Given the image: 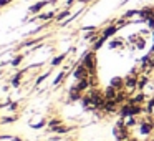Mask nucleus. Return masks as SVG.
<instances>
[{
  "label": "nucleus",
  "instance_id": "1",
  "mask_svg": "<svg viewBox=\"0 0 154 141\" xmlns=\"http://www.w3.org/2000/svg\"><path fill=\"white\" fill-rule=\"evenodd\" d=\"M81 63L90 70L91 75H96V53H94V50L85 53L83 58H81Z\"/></svg>",
  "mask_w": 154,
  "mask_h": 141
},
{
  "label": "nucleus",
  "instance_id": "2",
  "mask_svg": "<svg viewBox=\"0 0 154 141\" xmlns=\"http://www.w3.org/2000/svg\"><path fill=\"white\" fill-rule=\"evenodd\" d=\"M90 75H91V73H90V70H88V68L85 67L83 63H81V61L76 65V68L73 70V77H75V80H81V78H88Z\"/></svg>",
  "mask_w": 154,
  "mask_h": 141
},
{
  "label": "nucleus",
  "instance_id": "3",
  "mask_svg": "<svg viewBox=\"0 0 154 141\" xmlns=\"http://www.w3.org/2000/svg\"><path fill=\"white\" fill-rule=\"evenodd\" d=\"M81 98H83V93L76 88V85H73V86L70 88V91H68V100L70 101H78V100H81Z\"/></svg>",
  "mask_w": 154,
  "mask_h": 141
},
{
  "label": "nucleus",
  "instance_id": "4",
  "mask_svg": "<svg viewBox=\"0 0 154 141\" xmlns=\"http://www.w3.org/2000/svg\"><path fill=\"white\" fill-rule=\"evenodd\" d=\"M48 4H50V2H47V0H42V2H37L35 5H32V7H30V10H28V12H30L32 15H37L38 12H40L42 8H45Z\"/></svg>",
  "mask_w": 154,
  "mask_h": 141
},
{
  "label": "nucleus",
  "instance_id": "5",
  "mask_svg": "<svg viewBox=\"0 0 154 141\" xmlns=\"http://www.w3.org/2000/svg\"><path fill=\"white\" fill-rule=\"evenodd\" d=\"M109 86L116 88L118 91L124 90V78H121V77H116V78H113V80H111V83H109Z\"/></svg>",
  "mask_w": 154,
  "mask_h": 141
},
{
  "label": "nucleus",
  "instance_id": "6",
  "mask_svg": "<svg viewBox=\"0 0 154 141\" xmlns=\"http://www.w3.org/2000/svg\"><path fill=\"white\" fill-rule=\"evenodd\" d=\"M116 96H118V90H116V88L108 86L106 90H104V98H106V100L114 101V100H116Z\"/></svg>",
  "mask_w": 154,
  "mask_h": 141
},
{
  "label": "nucleus",
  "instance_id": "7",
  "mask_svg": "<svg viewBox=\"0 0 154 141\" xmlns=\"http://www.w3.org/2000/svg\"><path fill=\"white\" fill-rule=\"evenodd\" d=\"M66 75H68V71H66V70H61V71H60V75H58V77L55 78V81H53V85H55V86H60V85L65 81Z\"/></svg>",
  "mask_w": 154,
  "mask_h": 141
},
{
  "label": "nucleus",
  "instance_id": "8",
  "mask_svg": "<svg viewBox=\"0 0 154 141\" xmlns=\"http://www.w3.org/2000/svg\"><path fill=\"white\" fill-rule=\"evenodd\" d=\"M124 40H121V38H114V40L109 42V48H123L124 47Z\"/></svg>",
  "mask_w": 154,
  "mask_h": 141
},
{
  "label": "nucleus",
  "instance_id": "9",
  "mask_svg": "<svg viewBox=\"0 0 154 141\" xmlns=\"http://www.w3.org/2000/svg\"><path fill=\"white\" fill-rule=\"evenodd\" d=\"M65 58H66V53L63 55H58V57H55L53 60H51V67H57V65H61L65 61Z\"/></svg>",
  "mask_w": 154,
  "mask_h": 141
},
{
  "label": "nucleus",
  "instance_id": "10",
  "mask_svg": "<svg viewBox=\"0 0 154 141\" xmlns=\"http://www.w3.org/2000/svg\"><path fill=\"white\" fill-rule=\"evenodd\" d=\"M22 60H23V55H17V57L10 61V65H12V67H18V65L22 63Z\"/></svg>",
  "mask_w": 154,
  "mask_h": 141
},
{
  "label": "nucleus",
  "instance_id": "11",
  "mask_svg": "<svg viewBox=\"0 0 154 141\" xmlns=\"http://www.w3.org/2000/svg\"><path fill=\"white\" fill-rule=\"evenodd\" d=\"M10 2H12V0H0V8H2V7H5V5H8Z\"/></svg>",
  "mask_w": 154,
  "mask_h": 141
},
{
  "label": "nucleus",
  "instance_id": "12",
  "mask_svg": "<svg viewBox=\"0 0 154 141\" xmlns=\"http://www.w3.org/2000/svg\"><path fill=\"white\" fill-rule=\"evenodd\" d=\"M81 4H88V2H93V0H80Z\"/></svg>",
  "mask_w": 154,
  "mask_h": 141
}]
</instances>
